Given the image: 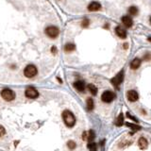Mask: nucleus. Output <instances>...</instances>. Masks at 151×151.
<instances>
[{
    "label": "nucleus",
    "instance_id": "obj_1",
    "mask_svg": "<svg viewBox=\"0 0 151 151\" xmlns=\"http://www.w3.org/2000/svg\"><path fill=\"white\" fill-rule=\"evenodd\" d=\"M62 119H63L64 123H65V125L69 127H72L75 126L76 124V118H75V115H74L73 113L71 112L70 111H64L62 112Z\"/></svg>",
    "mask_w": 151,
    "mask_h": 151
},
{
    "label": "nucleus",
    "instance_id": "obj_2",
    "mask_svg": "<svg viewBox=\"0 0 151 151\" xmlns=\"http://www.w3.org/2000/svg\"><path fill=\"white\" fill-rule=\"evenodd\" d=\"M37 73H38L37 67H36L35 65H33V64L28 65L26 68H25V70H24V75L28 78L35 77V76L37 75Z\"/></svg>",
    "mask_w": 151,
    "mask_h": 151
},
{
    "label": "nucleus",
    "instance_id": "obj_3",
    "mask_svg": "<svg viewBox=\"0 0 151 151\" xmlns=\"http://www.w3.org/2000/svg\"><path fill=\"white\" fill-rule=\"evenodd\" d=\"M1 96L6 101H12L15 98V93L10 89H4L1 92Z\"/></svg>",
    "mask_w": 151,
    "mask_h": 151
},
{
    "label": "nucleus",
    "instance_id": "obj_4",
    "mask_svg": "<svg viewBox=\"0 0 151 151\" xmlns=\"http://www.w3.org/2000/svg\"><path fill=\"white\" fill-rule=\"evenodd\" d=\"M45 33H46V35L48 36V37L52 38V39H54V38L58 37L60 34V30L59 28H57V26H47L46 28H45Z\"/></svg>",
    "mask_w": 151,
    "mask_h": 151
},
{
    "label": "nucleus",
    "instance_id": "obj_5",
    "mask_svg": "<svg viewBox=\"0 0 151 151\" xmlns=\"http://www.w3.org/2000/svg\"><path fill=\"white\" fill-rule=\"evenodd\" d=\"M115 98V94L111 91H105L101 95V100L105 103H110Z\"/></svg>",
    "mask_w": 151,
    "mask_h": 151
},
{
    "label": "nucleus",
    "instance_id": "obj_6",
    "mask_svg": "<svg viewBox=\"0 0 151 151\" xmlns=\"http://www.w3.org/2000/svg\"><path fill=\"white\" fill-rule=\"evenodd\" d=\"M123 79H124V71H121V72H119L114 78H111V82L112 83V85H114L116 88H118V86L121 84Z\"/></svg>",
    "mask_w": 151,
    "mask_h": 151
},
{
    "label": "nucleus",
    "instance_id": "obj_7",
    "mask_svg": "<svg viewBox=\"0 0 151 151\" xmlns=\"http://www.w3.org/2000/svg\"><path fill=\"white\" fill-rule=\"evenodd\" d=\"M25 94H26V96L28 98H30V99H33V98H36V97L39 96V93L36 89L32 87H29L26 90V92H25Z\"/></svg>",
    "mask_w": 151,
    "mask_h": 151
},
{
    "label": "nucleus",
    "instance_id": "obj_8",
    "mask_svg": "<svg viewBox=\"0 0 151 151\" xmlns=\"http://www.w3.org/2000/svg\"><path fill=\"white\" fill-rule=\"evenodd\" d=\"M127 99L130 100V102H135L138 100V98H139V95H138V93L136 92V91H133V90H131V91H128L127 92Z\"/></svg>",
    "mask_w": 151,
    "mask_h": 151
},
{
    "label": "nucleus",
    "instance_id": "obj_9",
    "mask_svg": "<svg viewBox=\"0 0 151 151\" xmlns=\"http://www.w3.org/2000/svg\"><path fill=\"white\" fill-rule=\"evenodd\" d=\"M100 9H101V4L98 2H95V1L90 3L89 6H88V9L90 12H96V10H99Z\"/></svg>",
    "mask_w": 151,
    "mask_h": 151
},
{
    "label": "nucleus",
    "instance_id": "obj_10",
    "mask_svg": "<svg viewBox=\"0 0 151 151\" xmlns=\"http://www.w3.org/2000/svg\"><path fill=\"white\" fill-rule=\"evenodd\" d=\"M95 137V134H94V130H90L88 132H83L82 134V139L83 140H88V141H93Z\"/></svg>",
    "mask_w": 151,
    "mask_h": 151
},
{
    "label": "nucleus",
    "instance_id": "obj_11",
    "mask_svg": "<svg viewBox=\"0 0 151 151\" xmlns=\"http://www.w3.org/2000/svg\"><path fill=\"white\" fill-rule=\"evenodd\" d=\"M115 32H116V35H117L119 38H121V39H125V38H127V31H126L123 28H121V26H116Z\"/></svg>",
    "mask_w": 151,
    "mask_h": 151
},
{
    "label": "nucleus",
    "instance_id": "obj_12",
    "mask_svg": "<svg viewBox=\"0 0 151 151\" xmlns=\"http://www.w3.org/2000/svg\"><path fill=\"white\" fill-rule=\"evenodd\" d=\"M138 145H139V147L141 149H146L147 148V146H148V142H147V140L144 138V137H141L139 139V141H138Z\"/></svg>",
    "mask_w": 151,
    "mask_h": 151
},
{
    "label": "nucleus",
    "instance_id": "obj_13",
    "mask_svg": "<svg viewBox=\"0 0 151 151\" xmlns=\"http://www.w3.org/2000/svg\"><path fill=\"white\" fill-rule=\"evenodd\" d=\"M74 86L77 90H78V92H84L85 90V83L84 81L82 80H78V81H76L74 83Z\"/></svg>",
    "mask_w": 151,
    "mask_h": 151
},
{
    "label": "nucleus",
    "instance_id": "obj_14",
    "mask_svg": "<svg viewBox=\"0 0 151 151\" xmlns=\"http://www.w3.org/2000/svg\"><path fill=\"white\" fill-rule=\"evenodd\" d=\"M122 23L123 25L127 28H130L132 26V24H133V21H132L131 17L130 16H123L122 17Z\"/></svg>",
    "mask_w": 151,
    "mask_h": 151
},
{
    "label": "nucleus",
    "instance_id": "obj_15",
    "mask_svg": "<svg viewBox=\"0 0 151 151\" xmlns=\"http://www.w3.org/2000/svg\"><path fill=\"white\" fill-rule=\"evenodd\" d=\"M140 65H141V60L136 58V59H134L131 61V63H130V68L133 69V70H136V69L139 68Z\"/></svg>",
    "mask_w": 151,
    "mask_h": 151
},
{
    "label": "nucleus",
    "instance_id": "obj_16",
    "mask_svg": "<svg viewBox=\"0 0 151 151\" xmlns=\"http://www.w3.org/2000/svg\"><path fill=\"white\" fill-rule=\"evenodd\" d=\"M88 90L90 91V93L93 94V95H95L97 93V88L95 85L94 84H89L88 85Z\"/></svg>",
    "mask_w": 151,
    "mask_h": 151
},
{
    "label": "nucleus",
    "instance_id": "obj_17",
    "mask_svg": "<svg viewBox=\"0 0 151 151\" xmlns=\"http://www.w3.org/2000/svg\"><path fill=\"white\" fill-rule=\"evenodd\" d=\"M75 49H76V45H74V44H67V45H65V46H64V50H65L66 52L74 51Z\"/></svg>",
    "mask_w": 151,
    "mask_h": 151
},
{
    "label": "nucleus",
    "instance_id": "obj_18",
    "mask_svg": "<svg viewBox=\"0 0 151 151\" xmlns=\"http://www.w3.org/2000/svg\"><path fill=\"white\" fill-rule=\"evenodd\" d=\"M94 107V100H93L92 98H87V109L89 110V111H91V110H93Z\"/></svg>",
    "mask_w": 151,
    "mask_h": 151
},
{
    "label": "nucleus",
    "instance_id": "obj_19",
    "mask_svg": "<svg viewBox=\"0 0 151 151\" xmlns=\"http://www.w3.org/2000/svg\"><path fill=\"white\" fill-rule=\"evenodd\" d=\"M123 123H124V116H123V113H120L117 118V120H116V126L120 127V126L123 125Z\"/></svg>",
    "mask_w": 151,
    "mask_h": 151
},
{
    "label": "nucleus",
    "instance_id": "obj_20",
    "mask_svg": "<svg viewBox=\"0 0 151 151\" xmlns=\"http://www.w3.org/2000/svg\"><path fill=\"white\" fill-rule=\"evenodd\" d=\"M128 13H130V15H136V14L138 13V9H137L136 7H134V6H132V7H130V9H128Z\"/></svg>",
    "mask_w": 151,
    "mask_h": 151
},
{
    "label": "nucleus",
    "instance_id": "obj_21",
    "mask_svg": "<svg viewBox=\"0 0 151 151\" xmlns=\"http://www.w3.org/2000/svg\"><path fill=\"white\" fill-rule=\"evenodd\" d=\"M127 127H131L133 130H141V127H140V126H138V125H136V124H130V123H127Z\"/></svg>",
    "mask_w": 151,
    "mask_h": 151
},
{
    "label": "nucleus",
    "instance_id": "obj_22",
    "mask_svg": "<svg viewBox=\"0 0 151 151\" xmlns=\"http://www.w3.org/2000/svg\"><path fill=\"white\" fill-rule=\"evenodd\" d=\"M67 146H68V148L71 149V150H73V149L76 148V146H77V144H76L74 141H69L67 143Z\"/></svg>",
    "mask_w": 151,
    "mask_h": 151
},
{
    "label": "nucleus",
    "instance_id": "obj_23",
    "mask_svg": "<svg viewBox=\"0 0 151 151\" xmlns=\"http://www.w3.org/2000/svg\"><path fill=\"white\" fill-rule=\"evenodd\" d=\"M89 25H90V21L88 19H84L82 21V24H81V26H82L83 28H87V26H89Z\"/></svg>",
    "mask_w": 151,
    "mask_h": 151
},
{
    "label": "nucleus",
    "instance_id": "obj_24",
    "mask_svg": "<svg viewBox=\"0 0 151 151\" xmlns=\"http://www.w3.org/2000/svg\"><path fill=\"white\" fill-rule=\"evenodd\" d=\"M5 133H6V130H5L4 127H2V126L0 125V137L4 136Z\"/></svg>",
    "mask_w": 151,
    "mask_h": 151
},
{
    "label": "nucleus",
    "instance_id": "obj_25",
    "mask_svg": "<svg viewBox=\"0 0 151 151\" xmlns=\"http://www.w3.org/2000/svg\"><path fill=\"white\" fill-rule=\"evenodd\" d=\"M51 52L53 53V54H56V53H57V48H56V46H52Z\"/></svg>",
    "mask_w": 151,
    "mask_h": 151
},
{
    "label": "nucleus",
    "instance_id": "obj_26",
    "mask_svg": "<svg viewBox=\"0 0 151 151\" xmlns=\"http://www.w3.org/2000/svg\"><path fill=\"white\" fill-rule=\"evenodd\" d=\"M124 47H125V48H127V44H125V45H124Z\"/></svg>",
    "mask_w": 151,
    "mask_h": 151
}]
</instances>
